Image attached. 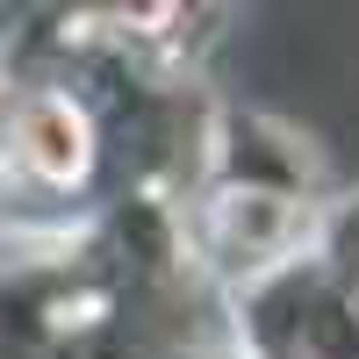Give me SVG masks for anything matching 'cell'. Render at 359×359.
Wrapping results in <instances>:
<instances>
[{"instance_id":"cell-1","label":"cell","mask_w":359,"mask_h":359,"mask_svg":"<svg viewBox=\"0 0 359 359\" xmlns=\"http://www.w3.org/2000/svg\"><path fill=\"white\" fill-rule=\"evenodd\" d=\"M29 158H36L50 180H72L79 158H86V123L65 108V101H36L29 108Z\"/></svg>"}]
</instances>
